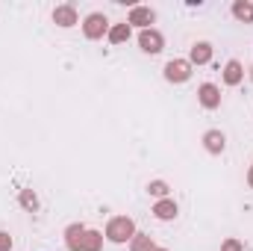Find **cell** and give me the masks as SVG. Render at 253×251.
Listing matches in <instances>:
<instances>
[{"mask_svg":"<svg viewBox=\"0 0 253 251\" xmlns=\"http://www.w3.org/2000/svg\"><path fill=\"white\" fill-rule=\"evenodd\" d=\"M106 237H109L112 243H126L129 237H135V225H132V219H126V216H115V219L106 225Z\"/></svg>","mask_w":253,"mask_h":251,"instance_id":"obj_1","label":"cell"},{"mask_svg":"<svg viewBox=\"0 0 253 251\" xmlns=\"http://www.w3.org/2000/svg\"><path fill=\"white\" fill-rule=\"evenodd\" d=\"M106 30H109V21H106V15H100V12L88 15V18H85V24H83V33H85V39H100Z\"/></svg>","mask_w":253,"mask_h":251,"instance_id":"obj_2","label":"cell"},{"mask_svg":"<svg viewBox=\"0 0 253 251\" xmlns=\"http://www.w3.org/2000/svg\"><path fill=\"white\" fill-rule=\"evenodd\" d=\"M189 77H191V63H186V60H171V63L165 65V80L186 83Z\"/></svg>","mask_w":253,"mask_h":251,"instance_id":"obj_3","label":"cell"},{"mask_svg":"<svg viewBox=\"0 0 253 251\" xmlns=\"http://www.w3.org/2000/svg\"><path fill=\"white\" fill-rule=\"evenodd\" d=\"M138 45H141V51L144 54H159L162 51V45H165V39H162V33L159 30H141V36H138Z\"/></svg>","mask_w":253,"mask_h":251,"instance_id":"obj_4","label":"cell"},{"mask_svg":"<svg viewBox=\"0 0 253 251\" xmlns=\"http://www.w3.org/2000/svg\"><path fill=\"white\" fill-rule=\"evenodd\" d=\"M197 98H200V104H203L206 110L221 107V92H218V86H212V83H203L200 92H197Z\"/></svg>","mask_w":253,"mask_h":251,"instance_id":"obj_5","label":"cell"},{"mask_svg":"<svg viewBox=\"0 0 253 251\" xmlns=\"http://www.w3.org/2000/svg\"><path fill=\"white\" fill-rule=\"evenodd\" d=\"M153 21H156V12L147 9V6H135L129 12V24H138L141 30H147V24H153Z\"/></svg>","mask_w":253,"mask_h":251,"instance_id":"obj_6","label":"cell"},{"mask_svg":"<svg viewBox=\"0 0 253 251\" xmlns=\"http://www.w3.org/2000/svg\"><path fill=\"white\" fill-rule=\"evenodd\" d=\"M83 237H85V228H83V225H71V228L65 231V243H68V249L71 251H83Z\"/></svg>","mask_w":253,"mask_h":251,"instance_id":"obj_7","label":"cell"},{"mask_svg":"<svg viewBox=\"0 0 253 251\" xmlns=\"http://www.w3.org/2000/svg\"><path fill=\"white\" fill-rule=\"evenodd\" d=\"M242 77H245L242 63H239V60H230L227 68H224V83H227V86H239V83H242Z\"/></svg>","mask_w":253,"mask_h":251,"instance_id":"obj_8","label":"cell"},{"mask_svg":"<svg viewBox=\"0 0 253 251\" xmlns=\"http://www.w3.org/2000/svg\"><path fill=\"white\" fill-rule=\"evenodd\" d=\"M53 21H56L59 27H74V24H77L74 6H56V9H53Z\"/></svg>","mask_w":253,"mask_h":251,"instance_id":"obj_9","label":"cell"},{"mask_svg":"<svg viewBox=\"0 0 253 251\" xmlns=\"http://www.w3.org/2000/svg\"><path fill=\"white\" fill-rule=\"evenodd\" d=\"M203 142H206V151H209V154H221L227 139H224V133H221V130H209V133L203 136Z\"/></svg>","mask_w":253,"mask_h":251,"instance_id":"obj_10","label":"cell"},{"mask_svg":"<svg viewBox=\"0 0 253 251\" xmlns=\"http://www.w3.org/2000/svg\"><path fill=\"white\" fill-rule=\"evenodd\" d=\"M209 60H212V45L197 42V45L191 48V63H194V65H206Z\"/></svg>","mask_w":253,"mask_h":251,"instance_id":"obj_11","label":"cell"},{"mask_svg":"<svg viewBox=\"0 0 253 251\" xmlns=\"http://www.w3.org/2000/svg\"><path fill=\"white\" fill-rule=\"evenodd\" d=\"M153 213H156V219L168 222V219H174V216H177V204H174V201H168V198H162V201L153 207Z\"/></svg>","mask_w":253,"mask_h":251,"instance_id":"obj_12","label":"cell"},{"mask_svg":"<svg viewBox=\"0 0 253 251\" xmlns=\"http://www.w3.org/2000/svg\"><path fill=\"white\" fill-rule=\"evenodd\" d=\"M233 15H236L239 21H248V24H251L253 21V3L251 0H236V3H233Z\"/></svg>","mask_w":253,"mask_h":251,"instance_id":"obj_13","label":"cell"},{"mask_svg":"<svg viewBox=\"0 0 253 251\" xmlns=\"http://www.w3.org/2000/svg\"><path fill=\"white\" fill-rule=\"evenodd\" d=\"M100 246H103V234L85 231V237H83V251H100Z\"/></svg>","mask_w":253,"mask_h":251,"instance_id":"obj_14","label":"cell"},{"mask_svg":"<svg viewBox=\"0 0 253 251\" xmlns=\"http://www.w3.org/2000/svg\"><path fill=\"white\" fill-rule=\"evenodd\" d=\"M126 39H129V24H115V27L109 30V42H112V45H121Z\"/></svg>","mask_w":253,"mask_h":251,"instance_id":"obj_15","label":"cell"},{"mask_svg":"<svg viewBox=\"0 0 253 251\" xmlns=\"http://www.w3.org/2000/svg\"><path fill=\"white\" fill-rule=\"evenodd\" d=\"M21 204H24L27 210H36V207H39V198H36L30 189H24V192H21Z\"/></svg>","mask_w":253,"mask_h":251,"instance_id":"obj_16","label":"cell"},{"mask_svg":"<svg viewBox=\"0 0 253 251\" xmlns=\"http://www.w3.org/2000/svg\"><path fill=\"white\" fill-rule=\"evenodd\" d=\"M150 249H153L150 237H135V240H132V251H150Z\"/></svg>","mask_w":253,"mask_h":251,"instance_id":"obj_17","label":"cell"},{"mask_svg":"<svg viewBox=\"0 0 253 251\" xmlns=\"http://www.w3.org/2000/svg\"><path fill=\"white\" fill-rule=\"evenodd\" d=\"M150 195H159V198H162V195H165V192H168V187H165V184H162V181H153V184H150Z\"/></svg>","mask_w":253,"mask_h":251,"instance_id":"obj_18","label":"cell"},{"mask_svg":"<svg viewBox=\"0 0 253 251\" xmlns=\"http://www.w3.org/2000/svg\"><path fill=\"white\" fill-rule=\"evenodd\" d=\"M221 251H245V249H242V243H239V240H227V243L221 246Z\"/></svg>","mask_w":253,"mask_h":251,"instance_id":"obj_19","label":"cell"},{"mask_svg":"<svg viewBox=\"0 0 253 251\" xmlns=\"http://www.w3.org/2000/svg\"><path fill=\"white\" fill-rule=\"evenodd\" d=\"M9 249H12V237L0 231V251H9Z\"/></svg>","mask_w":253,"mask_h":251,"instance_id":"obj_20","label":"cell"},{"mask_svg":"<svg viewBox=\"0 0 253 251\" xmlns=\"http://www.w3.org/2000/svg\"><path fill=\"white\" fill-rule=\"evenodd\" d=\"M248 184L253 187V166H251V175H248Z\"/></svg>","mask_w":253,"mask_h":251,"instance_id":"obj_21","label":"cell"},{"mask_svg":"<svg viewBox=\"0 0 253 251\" xmlns=\"http://www.w3.org/2000/svg\"><path fill=\"white\" fill-rule=\"evenodd\" d=\"M150 251H165V249H150Z\"/></svg>","mask_w":253,"mask_h":251,"instance_id":"obj_22","label":"cell"},{"mask_svg":"<svg viewBox=\"0 0 253 251\" xmlns=\"http://www.w3.org/2000/svg\"><path fill=\"white\" fill-rule=\"evenodd\" d=\"M251 77H253V71H251Z\"/></svg>","mask_w":253,"mask_h":251,"instance_id":"obj_23","label":"cell"}]
</instances>
